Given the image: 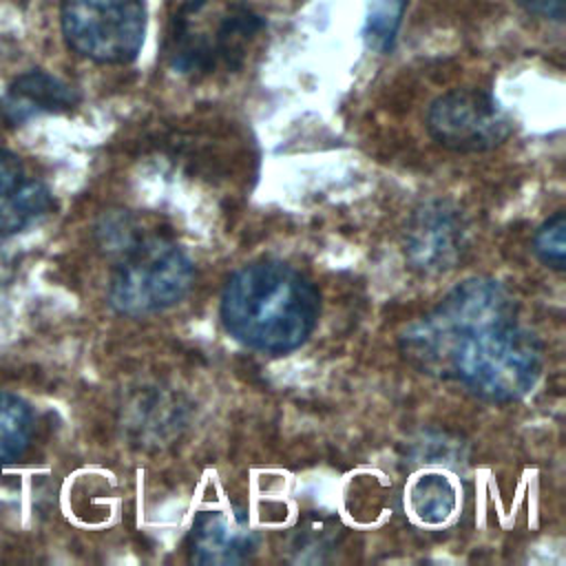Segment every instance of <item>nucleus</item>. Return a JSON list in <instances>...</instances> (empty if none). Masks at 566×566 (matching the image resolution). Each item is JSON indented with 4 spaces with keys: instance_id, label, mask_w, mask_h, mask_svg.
<instances>
[{
    "instance_id": "f257e3e1",
    "label": "nucleus",
    "mask_w": 566,
    "mask_h": 566,
    "mask_svg": "<svg viewBox=\"0 0 566 566\" xmlns=\"http://www.w3.org/2000/svg\"><path fill=\"white\" fill-rule=\"evenodd\" d=\"M398 345L418 371L491 405L526 398L544 367L539 336L524 323L511 290L493 276H471L451 287L402 329Z\"/></svg>"
},
{
    "instance_id": "f03ea898",
    "label": "nucleus",
    "mask_w": 566,
    "mask_h": 566,
    "mask_svg": "<svg viewBox=\"0 0 566 566\" xmlns=\"http://www.w3.org/2000/svg\"><path fill=\"white\" fill-rule=\"evenodd\" d=\"M321 316L316 285L290 263L261 259L234 270L219 298L223 329L243 347L283 356L298 349Z\"/></svg>"
},
{
    "instance_id": "7ed1b4c3",
    "label": "nucleus",
    "mask_w": 566,
    "mask_h": 566,
    "mask_svg": "<svg viewBox=\"0 0 566 566\" xmlns=\"http://www.w3.org/2000/svg\"><path fill=\"white\" fill-rule=\"evenodd\" d=\"M108 305L122 316H150L177 305L195 283V263L161 232L139 230L115 256Z\"/></svg>"
},
{
    "instance_id": "20e7f679",
    "label": "nucleus",
    "mask_w": 566,
    "mask_h": 566,
    "mask_svg": "<svg viewBox=\"0 0 566 566\" xmlns=\"http://www.w3.org/2000/svg\"><path fill=\"white\" fill-rule=\"evenodd\" d=\"M263 29V18L245 4H228L217 11L214 24L203 20V0H188L170 20L166 55L181 75H210L223 66L243 64L248 46Z\"/></svg>"
},
{
    "instance_id": "39448f33",
    "label": "nucleus",
    "mask_w": 566,
    "mask_h": 566,
    "mask_svg": "<svg viewBox=\"0 0 566 566\" xmlns=\"http://www.w3.org/2000/svg\"><path fill=\"white\" fill-rule=\"evenodd\" d=\"M60 27L66 44L95 64H128L144 44L142 0H62Z\"/></svg>"
},
{
    "instance_id": "423d86ee",
    "label": "nucleus",
    "mask_w": 566,
    "mask_h": 566,
    "mask_svg": "<svg viewBox=\"0 0 566 566\" xmlns=\"http://www.w3.org/2000/svg\"><path fill=\"white\" fill-rule=\"evenodd\" d=\"M427 130L447 150L484 153L509 139L513 122L491 93L453 88L431 102Z\"/></svg>"
},
{
    "instance_id": "0eeeda50",
    "label": "nucleus",
    "mask_w": 566,
    "mask_h": 566,
    "mask_svg": "<svg viewBox=\"0 0 566 566\" xmlns=\"http://www.w3.org/2000/svg\"><path fill=\"white\" fill-rule=\"evenodd\" d=\"M469 250V230L462 210L449 199H429L407 219L402 252L420 276L451 272Z\"/></svg>"
},
{
    "instance_id": "6e6552de",
    "label": "nucleus",
    "mask_w": 566,
    "mask_h": 566,
    "mask_svg": "<svg viewBox=\"0 0 566 566\" xmlns=\"http://www.w3.org/2000/svg\"><path fill=\"white\" fill-rule=\"evenodd\" d=\"M256 542V533L243 513L203 511L186 535V553L192 564L232 566L250 559Z\"/></svg>"
},
{
    "instance_id": "1a4fd4ad",
    "label": "nucleus",
    "mask_w": 566,
    "mask_h": 566,
    "mask_svg": "<svg viewBox=\"0 0 566 566\" xmlns=\"http://www.w3.org/2000/svg\"><path fill=\"white\" fill-rule=\"evenodd\" d=\"M80 104V93L62 77L33 69L20 73L0 97V119L7 126H22L40 115L66 113Z\"/></svg>"
},
{
    "instance_id": "9d476101",
    "label": "nucleus",
    "mask_w": 566,
    "mask_h": 566,
    "mask_svg": "<svg viewBox=\"0 0 566 566\" xmlns=\"http://www.w3.org/2000/svg\"><path fill=\"white\" fill-rule=\"evenodd\" d=\"M55 201L46 184L22 179L11 192L0 195V239L18 234L53 210Z\"/></svg>"
},
{
    "instance_id": "9b49d317",
    "label": "nucleus",
    "mask_w": 566,
    "mask_h": 566,
    "mask_svg": "<svg viewBox=\"0 0 566 566\" xmlns=\"http://www.w3.org/2000/svg\"><path fill=\"white\" fill-rule=\"evenodd\" d=\"M35 418L31 405L0 389V467L15 462L31 444Z\"/></svg>"
},
{
    "instance_id": "f8f14e48",
    "label": "nucleus",
    "mask_w": 566,
    "mask_h": 566,
    "mask_svg": "<svg viewBox=\"0 0 566 566\" xmlns=\"http://www.w3.org/2000/svg\"><path fill=\"white\" fill-rule=\"evenodd\" d=\"M409 506L420 522L440 524L455 513V506H458L455 484L440 473L420 475L409 489Z\"/></svg>"
},
{
    "instance_id": "ddd939ff",
    "label": "nucleus",
    "mask_w": 566,
    "mask_h": 566,
    "mask_svg": "<svg viewBox=\"0 0 566 566\" xmlns=\"http://www.w3.org/2000/svg\"><path fill=\"white\" fill-rule=\"evenodd\" d=\"M336 528L329 526L325 520H307L301 528L294 531L290 551L294 553L296 562H323L327 553L336 544Z\"/></svg>"
},
{
    "instance_id": "4468645a",
    "label": "nucleus",
    "mask_w": 566,
    "mask_h": 566,
    "mask_svg": "<svg viewBox=\"0 0 566 566\" xmlns=\"http://www.w3.org/2000/svg\"><path fill=\"white\" fill-rule=\"evenodd\" d=\"M566 214L564 210L553 212L533 234V252L535 256L551 270L564 272L566 268Z\"/></svg>"
},
{
    "instance_id": "2eb2a0df",
    "label": "nucleus",
    "mask_w": 566,
    "mask_h": 566,
    "mask_svg": "<svg viewBox=\"0 0 566 566\" xmlns=\"http://www.w3.org/2000/svg\"><path fill=\"white\" fill-rule=\"evenodd\" d=\"M405 9V0H376L369 18H367V40L369 46L387 53L394 44L398 24H400V15Z\"/></svg>"
},
{
    "instance_id": "dca6fc26",
    "label": "nucleus",
    "mask_w": 566,
    "mask_h": 566,
    "mask_svg": "<svg viewBox=\"0 0 566 566\" xmlns=\"http://www.w3.org/2000/svg\"><path fill=\"white\" fill-rule=\"evenodd\" d=\"M24 179V166L15 153L0 146V195L11 192Z\"/></svg>"
},
{
    "instance_id": "f3484780",
    "label": "nucleus",
    "mask_w": 566,
    "mask_h": 566,
    "mask_svg": "<svg viewBox=\"0 0 566 566\" xmlns=\"http://www.w3.org/2000/svg\"><path fill=\"white\" fill-rule=\"evenodd\" d=\"M526 13L562 22L566 15V0H515Z\"/></svg>"
},
{
    "instance_id": "a211bd4d",
    "label": "nucleus",
    "mask_w": 566,
    "mask_h": 566,
    "mask_svg": "<svg viewBox=\"0 0 566 566\" xmlns=\"http://www.w3.org/2000/svg\"><path fill=\"white\" fill-rule=\"evenodd\" d=\"M11 272H13V261H11L9 252L4 250V245L0 243V287H4L9 283Z\"/></svg>"
}]
</instances>
